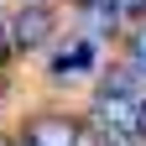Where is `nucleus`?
<instances>
[{"label": "nucleus", "mask_w": 146, "mask_h": 146, "mask_svg": "<svg viewBox=\"0 0 146 146\" xmlns=\"http://www.w3.org/2000/svg\"><path fill=\"white\" fill-rule=\"evenodd\" d=\"M89 120H94V131H99L104 146H131V141L141 136V99L99 89L94 104H89Z\"/></svg>", "instance_id": "f257e3e1"}, {"label": "nucleus", "mask_w": 146, "mask_h": 146, "mask_svg": "<svg viewBox=\"0 0 146 146\" xmlns=\"http://www.w3.org/2000/svg\"><path fill=\"white\" fill-rule=\"evenodd\" d=\"M0 31H5V42H11L16 52H36V47L52 36V11L42 5V0H31V5H16V11L5 16V26H0Z\"/></svg>", "instance_id": "f03ea898"}, {"label": "nucleus", "mask_w": 146, "mask_h": 146, "mask_svg": "<svg viewBox=\"0 0 146 146\" xmlns=\"http://www.w3.org/2000/svg\"><path fill=\"white\" fill-rule=\"evenodd\" d=\"M78 131H84V125L68 120V115H36L31 131H26V146H78L84 141Z\"/></svg>", "instance_id": "7ed1b4c3"}, {"label": "nucleus", "mask_w": 146, "mask_h": 146, "mask_svg": "<svg viewBox=\"0 0 146 146\" xmlns=\"http://www.w3.org/2000/svg\"><path fill=\"white\" fill-rule=\"evenodd\" d=\"M94 58H99L94 36H73V42H63V47L47 58V68L58 73V78H68V73H84V68H94Z\"/></svg>", "instance_id": "20e7f679"}, {"label": "nucleus", "mask_w": 146, "mask_h": 146, "mask_svg": "<svg viewBox=\"0 0 146 146\" xmlns=\"http://www.w3.org/2000/svg\"><path fill=\"white\" fill-rule=\"evenodd\" d=\"M110 11H115L120 21H141V16H146V0H115Z\"/></svg>", "instance_id": "39448f33"}, {"label": "nucleus", "mask_w": 146, "mask_h": 146, "mask_svg": "<svg viewBox=\"0 0 146 146\" xmlns=\"http://www.w3.org/2000/svg\"><path fill=\"white\" fill-rule=\"evenodd\" d=\"M115 0H78V11H110Z\"/></svg>", "instance_id": "423d86ee"}, {"label": "nucleus", "mask_w": 146, "mask_h": 146, "mask_svg": "<svg viewBox=\"0 0 146 146\" xmlns=\"http://www.w3.org/2000/svg\"><path fill=\"white\" fill-rule=\"evenodd\" d=\"M141 136H146V99H141Z\"/></svg>", "instance_id": "0eeeda50"}, {"label": "nucleus", "mask_w": 146, "mask_h": 146, "mask_svg": "<svg viewBox=\"0 0 146 146\" xmlns=\"http://www.w3.org/2000/svg\"><path fill=\"white\" fill-rule=\"evenodd\" d=\"M0 146H11V141H0Z\"/></svg>", "instance_id": "6e6552de"}]
</instances>
